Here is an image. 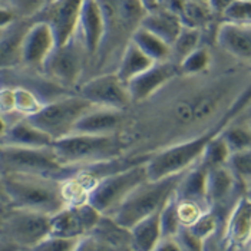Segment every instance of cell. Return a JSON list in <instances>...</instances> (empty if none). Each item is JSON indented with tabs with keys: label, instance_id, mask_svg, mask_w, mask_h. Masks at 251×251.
Instances as JSON below:
<instances>
[{
	"label": "cell",
	"instance_id": "31",
	"mask_svg": "<svg viewBox=\"0 0 251 251\" xmlns=\"http://www.w3.org/2000/svg\"><path fill=\"white\" fill-rule=\"evenodd\" d=\"M240 115L234 118L220 134L223 136V139L226 141L230 152L241 151V150H250L251 147L250 124L240 122Z\"/></svg>",
	"mask_w": 251,
	"mask_h": 251
},
{
	"label": "cell",
	"instance_id": "43",
	"mask_svg": "<svg viewBox=\"0 0 251 251\" xmlns=\"http://www.w3.org/2000/svg\"><path fill=\"white\" fill-rule=\"evenodd\" d=\"M182 3H184V0H156V6L165 7L168 10H173L175 13H179Z\"/></svg>",
	"mask_w": 251,
	"mask_h": 251
},
{
	"label": "cell",
	"instance_id": "14",
	"mask_svg": "<svg viewBox=\"0 0 251 251\" xmlns=\"http://www.w3.org/2000/svg\"><path fill=\"white\" fill-rule=\"evenodd\" d=\"M80 4L82 0H52L30 19L46 22L53 30L56 45H62L76 30Z\"/></svg>",
	"mask_w": 251,
	"mask_h": 251
},
{
	"label": "cell",
	"instance_id": "33",
	"mask_svg": "<svg viewBox=\"0 0 251 251\" xmlns=\"http://www.w3.org/2000/svg\"><path fill=\"white\" fill-rule=\"evenodd\" d=\"M227 168L235 176V179L247 187L250 190L251 179V151L250 150H241L230 152L228 159L226 162Z\"/></svg>",
	"mask_w": 251,
	"mask_h": 251
},
{
	"label": "cell",
	"instance_id": "24",
	"mask_svg": "<svg viewBox=\"0 0 251 251\" xmlns=\"http://www.w3.org/2000/svg\"><path fill=\"white\" fill-rule=\"evenodd\" d=\"M91 234L103 250H132L131 230L116 223L111 215L102 214Z\"/></svg>",
	"mask_w": 251,
	"mask_h": 251
},
{
	"label": "cell",
	"instance_id": "5",
	"mask_svg": "<svg viewBox=\"0 0 251 251\" xmlns=\"http://www.w3.org/2000/svg\"><path fill=\"white\" fill-rule=\"evenodd\" d=\"M182 174L184 171L159 179H144L126 195L111 217L121 226L131 228L139 220L158 211L165 204L175 191Z\"/></svg>",
	"mask_w": 251,
	"mask_h": 251
},
{
	"label": "cell",
	"instance_id": "25",
	"mask_svg": "<svg viewBox=\"0 0 251 251\" xmlns=\"http://www.w3.org/2000/svg\"><path fill=\"white\" fill-rule=\"evenodd\" d=\"M139 26L145 27L171 46L182 27V22L178 13L161 6H155L145 12Z\"/></svg>",
	"mask_w": 251,
	"mask_h": 251
},
{
	"label": "cell",
	"instance_id": "48",
	"mask_svg": "<svg viewBox=\"0 0 251 251\" xmlns=\"http://www.w3.org/2000/svg\"><path fill=\"white\" fill-rule=\"evenodd\" d=\"M7 27V26H6ZM3 32H4V27L3 29H0V38H1V35H3Z\"/></svg>",
	"mask_w": 251,
	"mask_h": 251
},
{
	"label": "cell",
	"instance_id": "20",
	"mask_svg": "<svg viewBox=\"0 0 251 251\" xmlns=\"http://www.w3.org/2000/svg\"><path fill=\"white\" fill-rule=\"evenodd\" d=\"M251 204L249 193L243 194L228 214L223 244L226 249H243L250 241Z\"/></svg>",
	"mask_w": 251,
	"mask_h": 251
},
{
	"label": "cell",
	"instance_id": "2",
	"mask_svg": "<svg viewBox=\"0 0 251 251\" xmlns=\"http://www.w3.org/2000/svg\"><path fill=\"white\" fill-rule=\"evenodd\" d=\"M249 105H250V86H247L244 91L238 94V97L232 100L228 109L213 126H210L208 129L202 131L201 134L193 138H187L184 141L175 142L173 145H168L156 152L150 154V158L147 159L145 164L148 179H159L168 175L182 173L187 168H190L201 158L211 138L220 134L234 118L243 114V111L249 108Z\"/></svg>",
	"mask_w": 251,
	"mask_h": 251
},
{
	"label": "cell",
	"instance_id": "6",
	"mask_svg": "<svg viewBox=\"0 0 251 251\" xmlns=\"http://www.w3.org/2000/svg\"><path fill=\"white\" fill-rule=\"evenodd\" d=\"M148 158L139 159L122 170L98 178L86 193L85 201L89 202L100 214L112 215L121 205V202L126 198V195L138 184L148 178L145 165Z\"/></svg>",
	"mask_w": 251,
	"mask_h": 251
},
{
	"label": "cell",
	"instance_id": "49",
	"mask_svg": "<svg viewBox=\"0 0 251 251\" xmlns=\"http://www.w3.org/2000/svg\"><path fill=\"white\" fill-rule=\"evenodd\" d=\"M195 1H207V0H195Z\"/></svg>",
	"mask_w": 251,
	"mask_h": 251
},
{
	"label": "cell",
	"instance_id": "10",
	"mask_svg": "<svg viewBox=\"0 0 251 251\" xmlns=\"http://www.w3.org/2000/svg\"><path fill=\"white\" fill-rule=\"evenodd\" d=\"M0 234L19 250H33L50 234V215L25 208H6L0 217Z\"/></svg>",
	"mask_w": 251,
	"mask_h": 251
},
{
	"label": "cell",
	"instance_id": "22",
	"mask_svg": "<svg viewBox=\"0 0 251 251\" xmlns=\"http://www.w3.org/2000/svg\"><path fill=\"white\" fill-rule=\"evenodd\" d=\"M207 170H208L207 165L201 159H198L194 165L187 168L175 188L176 200L195 202L205 211L210 210L207 202V194H205Z\"/></svg>",
	"mask_w": 251,
	"mask_h": 251
},
{
	"label": "cell",
	"instance_id": "36",
	"mask_svg": "<svg viewBox=\"0 0 251 251\" xmlns=\"http://www.w3.org/2000/svg\"><path fill=\"white\" fill-rule=\"evenodd\" d=\"M13 88V99H15V111L22 116H27L36 112L43 105L40 98L35 95L30 89L23 86H10Z\"/></svg>",
	"mask_w": 251,
	"mask_h": 251
},
{
	"label": "cell",
	"instance_id": "17",
	"mask_svg": "<svg viewBox=\"0 0 251 251\" xmlns=\"http://www.w3.org/2000/svg\"><path fill=\"white\" fill-rule=\"evenodd\" d=\"M244 193H249V188L235 179L227 165L211 167L207 170L205 194L210 208L223 204H235L240 197L232 201L231 197Z\"/></svg>",
	"mask_w": 251,
	"mask_h": 251
},
{
	"label": "cell",
	"instance_id": "13",
	"mask_svg": "<svg viewBox=\"0 0 251 251\" xmlns=\"http://www.w3.org/2000/svg\"><path fill=\"white\" fill-rule=\"evenodd\" d=\"M179 75V66L171 59L155 62L152 66L132 77L126 83L132 105L147 100Z\"/></svg>",
	"mask_w": 251,
	"mask_h": 251
},
{
	"label": "cell",
	"instance_id": "15",
	"mask_svg": "<svg viewBox=\"0 0 251 251\" xmlns=\"http://www.w3.org/2000/svg\"><path fill=\"white\" fill-rule=\"evenodd\" d=\"M56 46L52 27L43 20H32L22 45V66L40 72L42 63Z\"/></svg>",
	"mask_w": 251,
	"mask_h": 251
},
{
	"label": "cell",
	"instance_id": "8",
	"mask_svg": "<svg viewBox=\"0 0 251 251\" xmlns=\"http://www.w3.org/2000/svg\"><path fill=\"white\" fill-rule=\"evenodd\" d=\"M88 56L77 30L65 43L56 45L42 63L40 74L62 89H76L83 80Z\"/></svg>",
	"mask_w": 251,
	"mask_h": 251
},
{
	"label": "cell",
	"instance_id": "29",
	"mask_svg": "<svg viewBox=\"0 0 251 251\" xmlns=\"http://www.w3.org/2000/svg\"><path fill=\"white\" fill-rule=\"evenodd\" d=\"M131 42H134L145 55L154 59L155 62L170 59V45L142 26L136 27V30L132 33Z\"/></svg>",
	"mask_w": 251,
	"mask_h": 251
},
{
	"label": "cell",
	"instance_id": "21",
	"mask_svg": "<svg viewBox=\"0 0 251 251\" xmlns=\"http://www.w3.org/2000/svg\"><path fill=\"white\" fill-rule=\"evenodd\" d=\"M30 23V18H18L4 27L0 38V71L22 66V45Z\"/></svg>",
	"mask_w": 251,
	"mask_h": 251
},
{
	"label": "cell",
	"instance_id": "23",
	"mask_svg": "<svg viewBox=\"0 0 251 251\" xmlns=\"http://www.w3.org/2000/svg\"><path fill=\"white\" fill-rule=\"evenodd\" d=\"M53 139L43 132L42 129L32 125L25 116H20L9 124L6 134L0 139V147H30V148H43L52 147Z\"/></svg>",
	"mask_w": 251,
	"mask_h": 251
},
{
	"label": "cell",
	"instance_id": "32",
	"mask_svg": "<svg viewBox=\"0 0 251 251\" xmlns=\"http://www.w3.org/2000/svg\"><path fill=\"white\" fill-rule=\"evenodd\" d=\"M213 62V56L208 48L205 46H198L197 49H194L191 53H188L185 58L179 62V74L181 75H198V74H204L208 72L210 66Z\"/></svg>",
	"mask_w": 251,
	"mask_h": 251
},
{
	"label": "cell",
	"instance_id": "3",
	"mask_svg": "<svg viewBox=\"0 0 251 251\" xmlns=\"http://www.w3.org/2000/svg\"><path fill=\"white\" fill-rule=\"evenodd\" d=\"M9 208H25L53 214L69 204L65 181L45 175L3 173Z\"/></svg>",
	"mask_w": 251,
	"mask_h": 251
},
{
	"label": "cell",
	"instance_id": "1",
	"mask_svg": "<svg viewBox=\"0 0 251 251\" xmlns=\"http://www.w3.org/2000/svg\"><path fill=\"white\" fill-rule=\"evenodd\" d=\"M103 20V36L86 68L83 80L105 72H115L118 62L147 9L141 0H97ZM82 80V82H83ZM80 82V83H82Z\"/></svg>",
	"mask_w": 251,
	"mask_h": 251
},
{
	"label": "cell",
	"instance_id": "18",
	"mask_svg": "<svg viewBox=\"0 0 251 251\" xmlns=\"http://www.w3.org/2000/svg\"><path fill=\"white\" fill-rule=\"evenodd\" d=\"M215 43L230 56L250 62L251 25L218 22L214 32Z\"/></svg>",
	"mask_w": 251,
	"mask_h": 251
},
{
	"label": "cell",
	"instance_id": "7",
	"mask_svg": "<svg viewBox=\"0 0 251 251\" xmlns=\"http://www.w3.org/2000/svg\"><path fill=\"white\" fill-rule=\"evenodd\" d=\"M0 170L1 173L13 174L45 175L63 179L65 174L75 176L79 168L65 167L59 162L52 147L30 148V147H0Z\"/></svg>",
	"mask_w": 251,
	"mask_h": 251
},
{
	"label": "cell",
	"instance_id": "9",
	"mask_svg": "<svg viewBox=\"0 0 251 251\" xmlns=\"http://www.w3.org/2000/svg\"><path fill=\"white\" fill-rule=\"evenodd\" d=\"M92 106L89 100L75 94L56 98L25 118L55 141L72 134L77 119Z\"/></svg>",
	"mask_w": 251,
	"mask_h": 251
},
{
	"label": "cell",
	"instance_id": "50",
	"mask_svg": "<svg viewBox=\"0 0 251 251\" xmlns=\"http://www.w3.org/2000/svg\"><path fill=\"white\" fill-rule=\"evenodd\" d=\"M0 214H3V211H0Z\"/></svg>",
	"mask_w": 251,
	"mask_h": 251
},
{
	"label": "cell",
	"instance_id": "12",
	"mask_svg": "<svg viewBox=\"0 0 251 251\" xmlns=\"http://www.w3.org/2000/svg\"><path fill=\"white\" fill-rule=\"evenodd\" d=\"M102 214L89 202L79 201L50 214V234L68 238H80L91 231Z\"/></svg>",
	"mask_w": 251,
	"mask_h": 251
},
{
	"label": "cell",
	"instance_id": "30",
	"mask_svg": "<svg viewBox=\"0 0 251 251\" xmlns=\"http://www.w3.org/2000/svg\"><path fill=\"white\" fill-rule=\"evenodd\" d=\"M202 39H204V33L201 29L182 25L178 36L170 46V59L176 65H179L182 59L202 43Z\"/></svg>",
	"mask_w": 251,
	"mask_h": 251
},
{
	"label": "cell",
	"instance_id": "4",
	"mask_svg": "<svg viewBox=\"0 0 251 251\" xmlns=\"http://www.w3.org/2000/svg\"><path fill=\"white\" fill-rule=\"evenodd\" d=\"M52 150L62 165L80 170L83 167L119 158L124 150V139L119 132L106 135L72 132L55 139Z\"/></svg>",
	"mask_w": 251,
	"mask_h": 251
},
{
	"label": "cell",
	"instance_id": "40",
	"mask_svg": "<svg viewBox=\"0 0 251 251\" xmlns=\"http://www.w3.org/2000/svg\"><path fill=\"white\" fill-rule=\"evenodd\" d=\"M232 1H234V0H207V3H208L211 12L214 13V16L218 20L221 18L223 12L231 4Z\"/></svg>",
	"mask_w": 251,
	"mask_h": 251
},
{
	"label": "cell",
	"instance_id": "19",
	"mask_svg": "<svg viewBox=\"0 0 251 251\" xmlns=\"http://www.w3.org/2000/svg\"><path fill=\"white\" fill-rule=\"evenodd\" d=\"M76 30L85 46L89 65L95 56L103 36V20L97 0H82Z\"/></svg>",
	"mask_w": 251,
	"mask_h": 251
},
{
	"label": "cell",
	"instance_id": "27",
	"mask_svg": "<svg viewBox=\"0 0 251 251\" xmlns=\"http://www.w3.org/2000/svg\"><path fill=\"white\" fill-rule=\"evenodd\" d=\"M159 211L147 215L134 224L131 230L132 237V250L151 251L154 250L156 243L161 238V226H159Z\"/></svg>",
	"mask_w": 251,
	"mask_h": 251
},
{
	"label": "cell",
	"instance_id": "35",
	"mask_svg": "<svg viewBox=\"0 0 251 251\" xmlns=\"http://www.w3.org/2000/svg\"><path fill=\"white\" fill-rule=\"evenodd\" d=\"M220 134H217L214 138H211V141L207 144L204 152H202L201 158H200L207 165V168L218 167V165H226V162L228 159L230 150H228L226 141L223 139V136L220 135Z\"/></svg>",
	"mask_w": 251,
	"mask_h": 251
},
{
	"label": "cell",
	"instance_id": "16",
	"mask_svg": "<svg viewBox=\"0 0 251 251\" xmlns=\"http://www.w3.org/2000/svg\"><path fill=\"white\" fill-rule=\"evenodd\" d=\"M126 119V111L109 106H92L76 121L74 131L76 134L106 135L118 134Z\"/></svg>",
	"mask_w": 251,
	"mask_h": 251
},
{
	"label": "cell",
	"instance_id": "38",
	"mask_svg": "<svg viewBox=\"0 0 251 251\" xmlns=\"http://www.w3.org/2000/svg\"><path fill=\"white\" fill-rule=\"evenodd\" d=\"M79 238H68L49 234L45 237L39 244L35 246L33 250L38 251H75L76 250Z\"/></svg>",
	"mask_w": 251,
	"mask_h": 251
},
{
	"label": "cell",
	"instance_id": "46",
	"mask_svg": "<svg viewBox=\"0 0 251 251\" xmlns=\"http://www.w3.org/2000/svg\"><path fill=\"white\" fill-rule=\"evenodd\" d=\"M142 1V4H144V7L148 10V9H152L156 6V0H141Z\"/></svg>",
	"mask_w": 251,
	"mask_h": 251
},
{
	"label": "cell",
	"instance_id": "41",
	"mask_svg": "<svg viewBox=\"0 0 251 251\" xmlns=\"http://www.w3.org/2000/svg\"><path fill=\"white\" fill-rule=\"evenodd\" d=\"M154 250L158 251H181L178 247V243L175 241L174 237H161L159 241L156 243Z\"/></svg>",
	"mask_w": 251,
	"mask_h": 251
},
{
	"label": "cell",
	"instance_id": "37",
	"mask_svg": "<svg viewBox=\"0 0 251 251\" xmlns=\"http://www.w3.org/2000/svg\"><path fill=\"white\" fill-rule=\"evenodd\" d=\"M220 22L251 25V0H234L223 12Z\"/></svg>",
	"mask_w": 251,
	"mask_h": 251
},
{
	"label": "cell",
	"instance_id": "42",
	"mask_svg": "<svg viewBox=\"0 0 251 251\" xmlns=\"http://www.w3.org/2000/svg\"><path fill=\"white\" fill-rule=\"evenodd\" d=\"M18 19V16L6 6H0V29L9 26L12 22Z\"/></svg>",
	"mask_w": 251,
	"mask_h": 251
},
{
	"label": "cell",
	"instance_id": "45",
	"mask_svg": "<svg viewBox=\"0 0 251 251\" xmlns=\"http://www.w3.org/2000/svg\"><path fill=\"white\" fill-rule=\"evenodd\" d=\"M7 126H9V124H7V121H6V118L0 114V139L3 138V135L6 134V131H7Z\"/></svg>",
	"mask_w": 251,
	"mask_h": 251
},
{
	"label": "cell",
	"instance_id": "44",
	"mask_svg": "<svg viewBox=\"0 0 251 251\" xmlns=\"http://www.w3.org/2000/svg\"><path fill=\"white\" fill-rule=\"evenodd\" d=\"M9 208V195L4 187V179H3V173L0 170V211H4Z\"/></svg>",
	"mask_w": 251,
	"mask_h": 251
},
{
	"label": "cell",
	"instance_id": "28",
	"mask_svg": "<svg viewBox=\"0 0 251 251\" xmlns=\"http://www.w3.org/2000/svg\"><path fill=\"white\" fill-rule=\"evenodd\" d=\"M179 18L184 26L207 29L208 26L218 23L220 20L214 16L207 1H195V0H184L182 7L179 10Z\"/></svg>",
	"mask_w": 251,
	"mask_h": 251
},
{
	"label": "cell",
	"instance_id": "39",
	"mask_svg": "<svg viewBox=\"0 0 251 251\" xmlns=\"http://www.w3.org/2000/svg\"><path fill=\"white\" fill-rule=\"evenodd\" d=\"M175 241L178 243V247L181 251H201L204 250V243L190 231L187 226H181L179 230L174 235Z\"/></svg>",
	"mask_w": 251,
	"mask_h": 251
},
{
	"label": "cell",
	"instance_id": "47",
	"mask_svg": "<svg viewBox=\"0 0 251 251\" xmlns=\"http://www.w3.org/2000/svg\"><path fill=\"white\" fill-rule=\"evenodd\" d=\"M0 6H6V7H7V4H6V0H0Z\"/></svg>",
	"mask_w": 251,
	"mask_h": 251
},
{
	"label": "cell",
	"instance_id": "11",
	"mask_svg": "<svg viewBox=\"0 0 251 251\" xmlns=\"http://www.w3.org/2000/svg\"><path fill=\"white\" fill-rule=\"evenodd\" d=\"M76 94L95 106H109L128 111L132 105L126 83L115 72H105L83 80L76 88Z\"/></svg>",
	"mask_w": 251,
	"mask_h": 251
},
{
	"label": "cell",
	"instance_id": "51",
	"mask_svg": "<svg viewBox=\"0 0 251 251\" xmlns=\"http://www.w3.org/2000/svg\"><path fill=\"white\" fill-rule=\"evenodd\" d=\"M0 217H1V214H0Z\"/></svg>",
	"mask_w": 251,
	"mask_h": 251
},
{
	"label": "cell",
	"instance_id": "34",
	"mask_svg": "<svg viewBox=\"0 0 251 251\" xmlns=\"http://www.w3.org/2000/svg\"><path fill=\"white\" fill-rule=\"evenodd\" d=\"M159 226H161V237H174L176 231L179 230V227H181L178 211H176L175 191L170 195V198L161 207Z\"/></svg>",
	"mask_w": 251,
	"mask_h": 251
},
{
	"label": "cell",
	"instance_id": "26",
	"mask_svg": "<svg viewBox=\"0 0 251 251\" xmlns=\"http://www.w3.org/2000/svg\"><path fill=\"white\" fill-rule=\"evenodd\" d=\"M154 63V59L145 55L134 42L129 40L124 49V52H122V56L118 62L115 74L124 83H128L132 77H135L141 72L147 71Z\"/></svg>",
	"mask_w": 251,
	"mask_h": 251
}]
</instances>
